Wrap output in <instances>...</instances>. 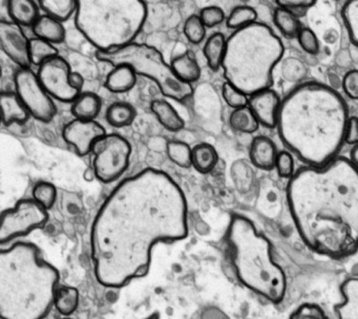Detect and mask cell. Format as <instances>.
Instances as JSON below:
<instances>
[{
	"mask_svg": "<svg viewBox=\"0 0 358 319\" xmlns=\"http://www.w3.org/2000/svg\"><path fill=\"white\" fill-rule=\"evenodd\" d=\"M0 102L3 109V122L6 125L26 123L30 118V113L16 92H3L0 97Z\"/></svg>",
	"mask_w": 358,
	"mask_h": 319,
	"instance_id": "ffe728a7",
	"label": "cell"
},
{
	"mask_svg": "<svg viewBox=\"0 0 358 319\" xmlns=\"http://www.w3.org/2000/svg\"><path fill=\"white\" fill-rule=\"evenodd\" d=\"M257 21V13L255 8L248 6H236L228 15L226 24L229 29L236 31L248 27Z\"/></svg>",
	"mask_w": 358,
	"mask_h": 319,
	"instance_id": "d6a6232c",
	"label": "cell"
},
{
	"mask_svg": "<svg viewBox=\"0 0 358 319\" xmlns=\"http://www.w3.org/2000/svg\"><path fill=\"white\" fill-rule=\"evenodd\" d=\"M64 140L72 145L79 155L92 153L94 144L106 136V129L95 120H81L75 118L64 128Z\"/></svg>",
	"mask_w": 358,
	"mask_h": 319,
	"instance_id": "5bb4252c",
	"label": "cell"
},
{
	"mask_svg": "<svg viewBox=\"0 0 358 319\" xmlns=\"http://www.w3.org/2000/svg\"><path fill=\"white\" fill-rule=\"evenodd\" d=\"M99 96L91 92H81L73 102L72 113L76 119L95 120L101 111Z\"/></svg>",
	"mask_w": 358,
	"mask_h": 319,
	"instance_id": "cb8c5ba5",
	"label": "cell"
},
{
	"mask_svg": "<svg viewBox=\"0 0 358 319\" xmlns=\"http://www.w3.org/2000/svg\"><path fill=\"white\" fill-rule=\"evenodd\" d=\"M227 39L222 33H215L206 40L204 45V56L207 64L213 71H219L225 58Z\"/></svg>",
	"mask_w": 358,
	"mask_h": 319,
	"instance_id": "484cf974",
	"label": "cell"
},
{
	"mask_svg": "<svg viewBox=\"0 0 358 319\" xmlns=\"http://www.w3.org/2000/svg\"><path fill=\"white\" fill-rule=\"evenodd\" d=\"M136 109L133 105L127 102H116L108 106L106 111V121L116 128L127 127L135 121Z\"/></svg>",
	"mask_w": 358,
	"mask_h": 319,
	"instance_id": "4316f807",
	"label": "cell"
},
{
	"mask_svg": "<svg viewBox=\"0 0 358 319\" xmlns=\"http://www.w3.org/2000/svg\"><path fill=\"white\" fill-rule=\"evenodd\" d=\"M350 39L358 46V0H348L341 10Z\"/></svg>",
	"mask_w": 358,
	"mask_h": 319,
	"instance_id": "e575fe53",
	"label": "cell"
},
{
	"mask_svg": "<svg viewBox=\"0 0 358 319\" xmlns=\"http://www.w3.org/2000/svg\"><path fill=\"white\" fill-rule=\"evenodd\" d=\"M228 246L238 281L272 304L286 295L284 270L274 262L271 243L249 218L236 214L227 229Z\"/></svg>",
	"mask_w": 358,
	"mask_h": 319,
	"instance_id": "8992f818",
	"label": "cell"
},
{
	"mask_svg": "<svg viewBox=\"0 0 358 319\" xmlns=\"http://www.w3.org/2000/svg\"><path fill=\"white\" fill-rule=\"evenodd\" d=\"M93 169L102 183L118 180L129 166L131 145L120 134H106L94 144Z\"/></svg>",
	"mask_w": 358,
	"mask_h": 319,
	"instance_id": "9c48e42d",
	"label": "cell"
},
{
	"mask_svg": "<svg viewBox=\"0 0 358 319\" xmlns=\"http://www.w3.org/2000/svg\"><path fill=\"white\" fill-rule=\"evenodd\" d=\"M145 319H160V315L159 313H154V314L150 315V316L146 317Z\"/></svg>",
	"mask_w": 358,
	"mask_h": 319,
	"instance_id": "681fc988",
	"label": "cell"
},
{
	"mask_svg": "<svg viewBox=\"0 0 358 319\" xmlns=\"http://www.w3.org/2000/svg\"><path fill=\"white\" fill-rule=\"evenodd\" d=\"M152 113L158 121L162 124L165 129L169 132H179L185 123L181 115L176 111L175 107L165 100H155L150 104Z\"/></svg>",
	"mask_w": 358,
	"mask_h": 319,
	"instance_id": "603a6c76",
	"label": "cell"
},
{
	"mask_svg": "<svg viewBox=\"0 0 358 319\" xmlns=\"http://www.w3.org/2000/svg\"><path fill=\"white\" fill-rule=\"evenodd\" d=\"M343 302L335 306L339 319H358V277L347 279L341 287Z\"/></svg>",
	"mask_w": 358,
	"mask_h": 319,
	"instance_id": "44dd1931",
	"label": "cell"
},
{
	"mask_svg": "<svg viewBox=\"0 0 358 319\" xmlns=\"http://www.w3.org/2000/svg\"><path fill=\"white\" fill-rule=\"evenodd\" d=\"M48 210L35 199H22L0 216V243H6L43 228L48 222Z\"/></svg>",
	"mask_w": 358,
	"mask_h": 319,
	"instance_id": "30bf717a",
	"label": "cell"
},
{
	"mask_svg": "<svg viewBox=\"0 0 358 319\" xmlns=\"http://www.w3.org/2000/svg\"><path fill=\"white\" fill-rule=\"evenodd\" d=\"M75 24L83 37L108 52L135 42L148 19L143 0H78Z\"/></svg>",
	"mask_w": 358,
	"mask_h": 319,
	"instance_id": "52a82bcc",
	"label": "cell"
},
{
	"mask_svg": "<svg viewBox=\"0 0 358 319\" xmlns=\"http://www.w3.org/2000/svg\"><path fill=\"white\" fill-rule=\"evenodd\" d=\"M171 69L178 79L184 83L194 84L201 77V67L196 57L189 52H183L171 60Z\"/></svg>",
	"mask_w": 358,
	"mask_h": 319,
	"instance_id": "7402d4cb",
	"label": "cell"
},
{
	"mask_svg": "<svg viewBox=\"0 0 358 319\" xmlns=\"http://www.w3.org/2000/svg\"><path fill=\"white\" fill-rule=\"evenodd\" d=\"M282 55L280 37L267 24L257 21L228 38L222 65L224 77L247 96H252L271 88L272 73Z\"/></svg>",
	"mask_w": 358,
	"mask_h": 319,
	"instance_id": "5b68a950",
	"label": "cell"
},
{
	"mask_svg": "<svg viewBox=\"0 0 358 319\" xmlns=\"http://www.w3.org/2000/svg\"><path fill=\"white\" fill-rule=\"evenodd\" d=\"M294 160L293 155L289 151H280L276 157L275 168L278 176L282 178H289L290 180L294 176Z\"/></svg>",
	"mask_w": 358,
	"mask_h": 319,
	"instance_id": "60d3db41",
	"label": "cell"
},
{
	"mask_svg": "<svg viewBox=\"0 0 358 319\" xmlns=\"http://www.w3.org/2000/svg\"><path fill=\"white\" fill-rule=\"evenodd\" d=\"M64 319H72V318H64Z\"/></svg>",
	"mask_w": 358,
	"mask_h": 319,
	"instance_id": "f907efd6",
	"label": "cell"
},
{
	"mask_svg": "<svg viewBox=\"0 0 358 319\" xmlns=\"http://www.w3.org/2000/svg\"><path fill=\"white\" fill-rule=\"evenodd\" d=\"M0 45L20 69H31L30 39L22 25L12 20L0 21Z\"/></svg>",
	"mask_w": 358,
	"mask_h": 319,
	"instance_id": "4fadbf2b",
	"label": "cell"
},
{
	"mask_svg": "<svg viewBox=\"0 0 358 319\" xmlns=\"http://www.w3.org/2000/svg\"><path fill=\"white\" fill-rule=\"evenodd\" d=\"M273 21L278 31L287 38H295L303 29L296 15L288 8L278 6L273 13Z\"/></svg>",
	"mask_w": 358,
	"mask_h": 319,
	"instance_id": "83f0119b",
	"label": "cell"
},
{
	"mask_svg": "<svg viewBox=\"0 0 358 319\" xmlns=\"http://www.w3.org/2000/svg\"><path fill=\"white\" fill-rule=\"evenodd\" d=\"M200 17L206 27H215L225 20L226 15L223 8L217 6H205L201 10Z\"/></svg>",
	"mask_w": 358,
	"mask_h": 319,
	"instance_id": "b9f144b4",
	"label": "cell"
},
{
	"mask_svg": "<svg viewBox=\"0 0 358 319\" xmlns=\"http://www.w3.org/2000/svg\"><path fill=\"white\" fill-rule=\"evenodd\" d=\"M280 151L271 139L259 136L253 139L250 146L251 163L261 170L270 171L275 168L276 157Z\"/></svg>",
	"mask_w": 358,
	"mask_h": 319,
	"instance_id": "2e32d148",
	"label": "cell"
},
{
	"mask_svg": "<svg viewBox=\"0 0 358 319\" xmlns=\"http://www.w3.org/2000/svg\"><path fill=\"white\" fill-rule=\"evenodd\" d=\"M166 153L169 160L181 168H190L192 166V148L187 143L179 140L169 141L166 145Z\"/></svg>",
	"mask_w": 358,
	"mask_h": 319,
	"instance_id": "1f68e13d",
	"label": "cell"
},
{
	"mask_svg": "<svg viewBox=\"0 0 358 319\" xmlns=\"http://www.w3.org/2000/svg\"><path fill=\"white\" fill-rule=\"evenodd\" d=\"M222 94L224 100L231 108L236 109L245 107L248 105L249 96L238 90L236 86L232 85L229 82L226 81L222 86Z\"/></svg>",
	"mask_w": 358,
	"mask_h": 319,
	"instance_id": "74e56055",
	"label": "cell"
},
{
	"mask_svg": "<svg viewBox=\"0 0 358 319\" xmlns=\"http://www.w3.org/2000/svg\"><path fill=\"white\" fill-rule=\"evenodd\" d=\"M71 73L70 63L59 55L45 61L37 71L39 81L52 98L66 103L74 102L81 94L71 85Z\"/></svg>",
	"mask_w": 358,
	"mask_h": 319,
	"instance_id": "7c38bea8",
	"label": "cell"
},
{
	"mask_svg": "<svg viewBox=\"0 0 358 319\" xmlns=\"http://www.w3.org/2000/svg\"><path fill=\"white\" fill-rule=\"evenodd\" d=\"M97 58L108 64H127L136 73L152 80L160 88L163 96L183 102L194 94L190 84L178 79L171 64L154 46L133 43L108 52H97Z\"/></svg>",
	"mask_w": 358,
	"mask_h": 319,
	"instance_id": "ba28073f",
	"label": "cell"
},
{
	"mask_svg": "<svg viewBox=\"0 0 358 319\" xmlns=\"http://www.w3.org/2000/svg\"><path fill=\"white\" fill-rule=\"evenodd\" d=\"M288 319H330V317L317 304H303Z\"/></svg>",
	"mask_w": 358,
	"mask_h": 319,
	"instance_id": "ab89813d",
	"label": "cell"
},
{
	"mask_svg": "<svg viewBox=\"0 0 358 319\" xmlns=\"http://www.w3.org/2000/svg\"><path fill=\"white\" fill-rule=\"evenodd\" d=\"M59 272L36 246L18 243L0 252V316L45 319L55 306Z\"/></svg>",
	"mask_w": 358,
	"mask_h": 319,
	"instance_id": "277c9868",
	"label": "cell"
},
{
	"mask_svg": "<svg viewBox=\"0 0 358 319\" xmlns=\"http://www.w3.org/2000/svg\"><path fill=\"white\" fill-rule=\"evenodd\" d=\"M41 8L36 0H8L7 2L10 18L22 27H33L41 17Z\"/></svg>",
	"mask_w": 358,
	"mask_h": 319,
	"instance_id": "e0dca14e",
	"label": "cell"
},
{
	"mask_svg": "<svg viewBox=\"0 0 358 319\" xmlns=\"http://www.w3.org/2000/svg\"><path fill=\"white\" fill-rule=\"evenodd\" d=\"M187 203L179 185L160 170H143L118 185L96 214L91 253L96 278L121 288L148 274L152 251L188 234Z\"/></svg>",
	"mask_w": 358,
	"mask_h": 319,
	"instance_id": "6da1fadb",
	"label": "cell"
},
{
	"mask_svg": "<svg viewBox=\"0 0 358 319\" xmlns=\"http://www.w3.org/2000/svg\"><path fill=\"white\" fill-rule=\"evenodd\" d=\"M341 85L347 97L352 100H358V69H351L345 73Z\"/></svg>",
	"mask_w": 358,
	"mask_h": 319,
	"instance_id": "ee69618b",
	"label": "cell"
},
{
	"mask_svg": "<svg viewBox=\"0 0 358 319\" xmlns=\"http://www.w3.org/2000/svg\"><path fill=\"white\" fill-rule=\"evenodd\" d=\"M33 199L49 210L53 207L57 199V189L50 182H38L32 190Z\"/></svg>",
	"mask_w": 358,
	"mask_h": 319,
	"instance_id": "8d00e7d4",
	"label": "cell"
},
{
	"mask_svg": "<svg viewBox=\"0 0 358 319\" xmlns=\"http://www.w3.org/2000/svg\"><path fill=\"white\" fill-rule=\"evenodd\" d=\"M280 8L288 10H296V8H309L316 3L317 0H274Z\"/></svg>",
	"mask_w": 358,
	"mask_h": 319,
	"instance_id": "f6af8a7d",
	"label": "cell"
},
{
	"mask_svg": "<svg viewBox=\"0 0 358 319\" xmlns=\"http://www.w3.org/2000/svg\"><path fill=\"white\" fill-rule=\"evenodd\" d=\"M206 29L200 15H190L185 20L183 27V33L188 41L192 44H200L204 41L206 36Z\"/></svg>",
	"mask_w": 358,
	"mask_h": 319,
	"instance_id": "d590c367",
	"label": "cell"
},
{
	"mask_svg": "<svg viewBox=\"0 0 358 319\" xmlns=\"http://www.w3.org/2000/svg\"><path fill=\"white\" fill-rule=\"evenodd\" d=\"M345 143L350 145L358 144V118L350 117L345 132Z\"/></svg>",
	"mask_w": 358,
	"mask_h": 319,
	"instance_id": "bcb514c9",
	"label": "cell"
},
{
	"mask_svg": "<svg viewBox=\"0 0 358 319\" xmlns=\"http://www.w3.org/2000/svg\"><path fill=\"white\" fill-rule=\"evenodd\" d=\"M280 105L282 100L280 96L271 88L262 90L249 97L248 106L255 113L259 124L267 128L278 126Z\"/></svg>",
	"mask_w": 358,
	"mask_h": 319,
	"instance_id": "9a60e30c",
	"label": "cell"
},
{
	"mask_svg": "<svg viewBox=\"0 0 358 319\" xmlns=\"http://www.w3.org/2000/svg\"><path fill=\"white\" fill-rule=\"evenodd\" d=\"M37 1L45 14L56 17L64 22L75 15L78 0H37Z\"/></svg>",
	"mask_w": 358,
	"mask_h": 319,
	"instance_id": "f546056e",
	"label": "cell"
},
{
	"mask_svg": "<svg viewBox=\"0 0 358 319\" xmlns=\"http://www.w3.org/2000/svg\"><path fill=\"white\" fill-rule=\"evenodd\" d=\"M229 123L234 130L243 134H255L261 125L248 105L234 109L229 117Z\"/></svg>",
	"mask_w": 358,
	"mask_h": 319,
	"instance_id": "f1b7e54d",
	"label": "cell"
},
{
	"mask_svg": "<svg viewBox=\"0 0 358 319\" xmlns=\"http://www.w3.org/2000/svg\"><path fill=\"white\" fill-rule=\"evenodd\" d=\"M35 37L41 38L52 44H60L66 40V27L64 21L49 14H41L32 27Z\"/></svg>",
	"mask_w": 358,
	"mask_h": 319,
	"instance_id": "ac0fdd59",
	"label": "cell"
},
{
	"mask_svg": "<svg viewBox=\"0 0 358 319\" xmlns=\"http://www.w3.org/2000/svg\"><path fill=\"white\" fill-rule=\"evenodd\" d=\"M15 92L35 119L50 122L57 113V107L51 94L31 69H20L14 76Z\"/></svg>",
	"mask_w": 358,
	"mask_h": 319,
	"instance_id": "8fae6325",
	"label": "cell"
},
{
	"mask_svg": "<svg viewBox=\"0 0 358 319\" xmlns=\"http://www.w3.org/2000/svg\"><path fill=\"white\" fill-rule=\"evenodd\" d=\"M58 50L51 42L45 41L41 38L35 37L30 39V59L32 65L43 64L50 58L57 56Z\"/></svg>",
	"mask_w": 358,
	"mask_h": 319,
	"instance_id": "836d02e7",
	"label": "cell"
},
{
	"mask_svg": "<svg viewBox=\"0 0 358 319\" xmlns=\"http://www.w3.org/2000/svg\"><path fill=\"white\" fill-rule=\"evenodd\" d=\"M79 292L76 288L64 285L56 292L55 306L60 314L70 316L78 308Z\"/></svg>",
	"mask_w": 358,
	"mask_h": 319,
	"instance_id": "4dcf8cb0",
	"label": "cell"
},
{
	"mask_svg": "<svg viewBox=\"0 0 358 319\" xmlns=\"http://www.w3.org/2000/svg\"><path fill=\"white\" fill-rule=\"evenodd\" d=\"M306 69L303 63L295 58H290L284 64V77L288 81H299L305 77Z\"/></svg>",
	"mask_w": 358,
	"mask_h": 319,
	"instance_id": "7bdbcfd3",
	"label": "cell"
},
{
	"mask_svg": "<svg viewBox=\"0 0 358 319\" xmlns=\"http://www.w3.org/2000/svg\"><path fill=\"white\" fill-rule=\"evenodd\" d=\"M296 38L299 45L307 54L316 55L320 52V40L316 34L309 27H303Z\"/></svg>",
	"mask_w": 358,
	"mask_h": 319,
	"instance_id": "f35d334b",
	"label": "cell"
},
{
	"mask_svg": "<svg viewBox=\"0 0 358 319\" xmlns=\"http://www.w3.org/2000/svg\"><path fill=\"white\" fill-rule=\"evenodd\" d=\"M137 76L136 71L129 65H115L106 76V90L114 94H124L129 92L137 83Z\"/></svg>",
	"mask_w": 358,
	"mask_h": 319,
	"instance_id": "d6986e66",
	"label": "cell"
},
{
	"mask_svg": "<svg viewBox=\"0 0 358 319\" xmlns=\"http://www.w3.org/2000/svg\"><path fill=\"white\" fill-rule=\"evenodd\" d=\"M192 167L200 172L206 174L213 171L219 162V155L213 145L208 143H201L192 148Z\"/></svg>",
	"mask_w": 358,
	"mask_h": 319,
	"instance_id": "d4e9b609",
	"label": "cell"
},
{
	"mask_svg": "<svg viewBox=\"0 0 358 319\" xmlns=\"http://www.w3.org/2000/svg\"><path fill=\"white\" fill-rule=\"evenodd\" d=\"M349 119L347 103L336 90L307 82L282 100L276 127L292 155L307 166L320 167L338 157Z\"/></svg>",
	"mask_w": 358,
	"mask_h": 319,
	"instance_id": "3957f363",
	"label": "cell"
},
{
	"mask_svg": "<svg viewBox=\"0 0 358 319\" xmlns=\"http://www.w3.org/2000/svg\"><path fill=\"white\" fill-rule=\"evenodd\" d=\"M286 192L297 232L312 251L331 258L357 251L358 169L349 159L301 168Z\"/></svg>",
	"mask_w": 358,
	"mask_h": 319,
	"instance_id": "7a4b0ae2",
	"label": "cell"
},
{
	"mask_svg": "<svg viewBox=\"0 0 358 319\" xmlns=\"http://www.w3.org/2000/svg\"><path fill=\"white\" fill-rule=\"evenodd\" d=\"M350 162L358 169V144L353 145V148L350 153Z\"/></svg>",
	"mask_w": 358,
	"mask_h": 319,
	"instance_id": "c3c4849f",
	"label": "cell"
},
{
	"mask_svg": "<svg viewBox=\"0 0 358 319\" xmlns=\"http://www.w3.org/2000/svg\"><path fill=\"white\" fill-rule=\"evenodd\" d=\"M71 85L78 90V92H83V86H85V78L78 71H72L70 77Z\"/></svg>",
	"mask_w": 358,
	"mask_h": 319,
	"instance_id": "7dc6e473",
	"label": "cell"
}]
</instances>
